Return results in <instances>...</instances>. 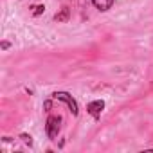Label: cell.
Masks as SVG:
<instances>
[{"mask_svg":"<svg viewBox=\"0 0 153 153\" xmlns=\"http://www.w3.org/2000/svg\"><path fill=\"white\" fill-rule=\"evenodd\" d=\"M52 97L58 99V101H63V103L70 108V112H72L74 115H78V114H79V110H78V103L74 101V97H72L70 94H67V92H54Z\"/></svg>","mask_w":153,"mask_h":153,"instance_id":"cell-1","label":"cell"},{"mask_svg":"<svg viewBox=\"0 0 153 153\" xmlns=\"http://www.w3.org/2000/svg\"><path fill=\"white\" fill-rule=\"evenodd\" d=\"M59 123H61V119H59L58 115H49V117H47L45 131H47L49 139H54V137L58 135V131H59Z\"/></svg>","mask_w":153,"mask_h":153,"instance_id":"cell-2","label":"cell"},{"mask_svg":"<svg viewBox=\"0 0 153 153\" xmlns=\"http://www.w3.org/2000/svg\"><path fill=\"white\" fill-rule=\"evenodd\" d=\"M103 108H105V103L101 101V99H97V101H92L88 106H87V110H88V114L90 115H94L96 119L101 115V112H103Z\"/></svg>","mask_w":153,"mask_h":153,"instance_id":"cell-3","label":"cell"},{"mask_svg":"<svg viewBox=\"0 0 153 153\" xmlns=\"http://www.w3.org/2000/svg\"><path fill=\"white\" fill-rule=\"evenodd\" d=\"M92 4L99 9V11H108L114 6V0H92Z\"/></svg>","mask_w":153,"mask_h":153,"instance_id":"cell-4","label":"cell"},{"mask_svg":"<svg viewBox=\"0 0 153 153\" xmlns=\"http://www.w3.org/2000/svg\"><path fill=\"white\" fill-rule=\"evenodd\" d=\"M67 18H68V9H67V7H65L59 15H56V16H54V20H56V22H63V20H67Z\"/></svg>","mask_w":153,"mask_h":153,"instance_id":"cell-5","label":"cell"},{"mask_svg":"<svg viewBox=\"0 0 153 153\" xmlns=\"http://www.w3.org/2000/svg\"><path fill=\"white\" fill-rule=\"evenodd\" d=\"M42 11H43V6H38V7H36V11H34V15H36V16H38V15H40V13H42Z\"/></svg>","mask_w":153,"mask_h":153,"instance_id":"cell-6","label":"cell"}]
</instances>
